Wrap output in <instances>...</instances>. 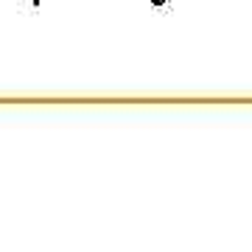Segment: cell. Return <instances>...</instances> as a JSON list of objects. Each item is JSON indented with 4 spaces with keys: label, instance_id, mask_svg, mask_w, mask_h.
I'll list each match as a JSON object with an SVG mask.
<instances>
[{
    "label": "cell",
    "instance_id": "1",
    "mask_svg": "<svg viewBox=\"0 0 252 252\" xmlns=\"http://www.w3.org/2000/svg\"><path fill=\"white\" fill-rule=\"evenodd\" d=\"M154 3H157V6H162V3H165V0H154Z\"/></svg>",
    "mask_w": 252,
    "mask_h": 252
}]
</instances>
